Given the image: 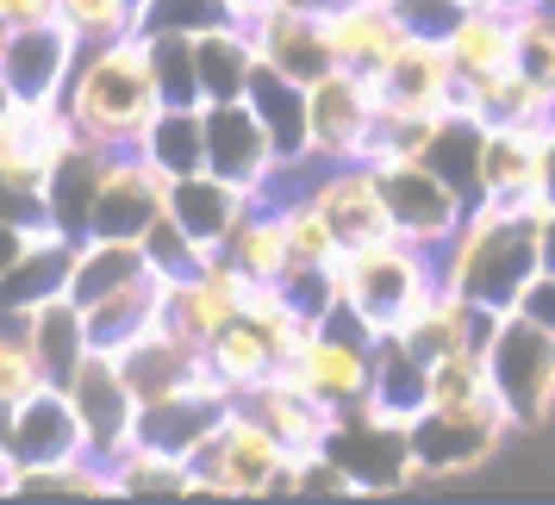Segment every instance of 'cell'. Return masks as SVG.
Segmentation results:
<instances>
[{"label": "cell", "instance_id": "obj_1", "mask_svg": "<svg viewBox=\"0 0 555 505\" xmlns=\"http://www.w3.org/2000/svg\"><path fill=\"white\" fill-rule=\"evenodd\" d=\"M555 212L550 194L530 200H475L462 212L455 237L437 250V275L462 300L487 312H512L530 275L543 269V219Z\"/></svg>", "mask_w": 555, "mask_h": 505}, {"label": "cell", "instance_id": "obj_2", "mask_svg": "<svg viewBox=\"0 0 555 505\" xmlns=\"http://www.w3.org/2000/svg\"><path fill=\"white\" fill-rule=\"evenodd\" d=\"M163 88L151 69V38L144 31H119L101 44H81L69 88H63V113L76 126L81 144L94 151H138L151 131Z\"/></svg>", "mask_w": 555, "mask_h": 505}, {"label": "cell", "instance_id": "obj_3", "mask_svg": "<svg viewBox=\"0 0 555 505\" xmlns=\"http://www.w3.org/2000/svg\"><path fill=\"white\" fill-rule=\"evenodd\" d=\"M437 287H443L437 250L412 244V237L356 244V250H344V262H337V294H344L375 331H400Z\"/></svg>", "mask_w": 555, "mask_h": 505}, {"label": "cell", "instance_id": "obj_4", "mask_svg": "<svg viewBox=\"0 0 555 505\" xmlns=\"http://www.w3.org/2000/svg\"><path fill=\"white\" fill-rule=\"evenodd\" d=\"M287 468H294V450L262 418H250L244 405L194 455L201 493H212V500H269V493H287Z\"/></svg>", "mask_w": 555, "mask_h": 505}, {"label": "cell", "instance_id": "obj_5", "mask_svg": "<svg viewBox=\"0 0 555 505\" xmlns=\"http://www.w3.org/2000/svg\"><path fill=\"white\" fill-rule=\"evenodd\" d=\"M325 450L344 468V480H350V500H387V493L418 487V462H412L405 425L380 418L369 400L337 405V425H331Z\"/></svg>", "mask_w": 555, "mask_h": 505}, {"label": "cell", "instance_id": "obj_6", "mask_svg": "<svg viewBox=\"0 0 555 505\" xmlns=\"http://www.w3.org/2000/svg\"><path fill=\"white\" fill-rule=\"evenodd\" d=\"M487 368L500 387L512 430H550L555 425V337L518 312H500V331L487 344Z\"/></svg>", "mask_w": 555, "mask_h": 505}, {"label": "cell", "instance_id": "obj_7", "mask_svg": "<svg viewBox=\"0 0 555 505\" xmlns=\"http://www.w3.org/2000/svg\"><path fill=\"white\" fill-rule=\"evenodd\" d=\"M405 437H412L418 480H462V475L493 468L518 430H512V418H500V412H475V405H425V412L405 425Z\"/></svg>", "mask_w": 555, "mask_h": 505}, {"label": "cell", "instance_id": "obj_8", "mask_svg": "<svg viewBox=\"0 0 555 505\" xmlns=\"http://www.w3.org/2000/svg\"><path fill=\"white\" fill-rule=\"evenodd\" d=\"M163 194H169V176L144 151H106L88 219H81V237H131V244H144V231L163 219Z\"/></svg>", "mask_w": 555, "mask_h": 505}, {"label": "cell", "instance_id": "obj_9", "mask_svg": "<svg viewBox=\"0 0 555 505\" xmlns=\"http://www.w3.org/2000/svg\"><path fill=\"white\" fill-rule=\"evenodd\" d=\"M63 393L76 405L81 437H88V455L94 462H113L119 450L138 443V393H131L126 368L113 350H88L76 362V375L63 380Z\"/></svg>", "mask_w": 555, "mask_h": 505}, {"label": "cell", "instance_id": "obj_10", "mask_svg": "<svg viewBox=\"0 0 555 505\" xmlns=\"http://www.w3.org/2000/svg\"><path fill=\"white\" fill-rule=\"evenodd\" d=\"M312 156L319 163H362L380 119V88L362 69H331L312 88Z\"/></svg>", "mask_w": 555, "mask_h": 505}, {"label": "cell", "instance_id": "obj_11", "mask_svg": "<svg viewBox=\"0 0 555 505\" xmlns=\"http://www.w3.org/2000/svg\"><path fill=\"white\" fill-rule=\"evenodd\" d=\"M256 281L237 269V262H225V256L212 250L206 256L201 275H181L169 281V300H163V325L176 331V337H188L194 350H206L219 331L231 325V319H244V306H250Z\"/></svg>", "mask_w": 555, "mask_h": 505}, {"label": "cell", "instance_id": "obj_12", "mask_svg": "<svg viewBox=\"0 0 555 505\" xmlns=\"http://www.w3.org/2000/svg\"><path fill=\"white\" fill-rule=\"evenodd\" d=\"M81 38L63 20H44V26H13L7 44H0V88L13 101L31 106H56L63 88H69V69H76Z\"/></svg>", "mask_w": 555, "mask_h": 505}, {"label": "cell", "instance_id": "obj_13", "mask_svg": "<svg viewBox=\"0 0 555 505\" xmlns=\"http://www.w3.org/2000/svg\"><path fill=\"white\" fill-rule=\"evenodd\" d=\"M375 176H380V194H387V212H393V231L425 244V250H443L455 237V225H462L468 200L430 163H387Z\"/></svg>", "mask_w": 555, "mask_h": 505}, {"label": "cell", "instance_id": "obj_14", "mask_svg": "<svg viewBox=\"0 0 555 505\" xmlns=\"http://www.w3.org/2000/svg\"><path fill=\"white\" fill-rule=\"evenodd\" d=\"M231 412H237V393L219 375H206L201 387H181V393H163V400L138 405V443H156V450L194 462Z\"/></svg>", "mask_w": 555, "mask_h": 505}, {"label": "cell", "instance_id": "obj_15", "mask_svg": "<svg viewBox=\"0 0 555 505\" xmlns=\"http://www.w3.org/2000/svg\"><path fill=\"white\" fill-rule=\"evenodd\" d=\"M306 194H312L319 212L337 225L344 250L380 244V237H400V231H393V212H387V194H380L375 163H319L312 181H306Z\"/></svg>", "mask_w": 555, "mask_h": 505}, {"label": "cell", "instance_id": "obj_16", "mask_svg": "<svg viewBox=\"0 0 555 505\" xmlns=\"http://www.w3.org/2000/svg\"><path fill=\"white\" fill-rule=\"evenodd\" d=\"M0 443L13 450L20 468H51V462H76V455H88V437H81L76 405H69V393H63L56 380H44L31 400H20L7 418H0Z\"/></svg>", "mask_w": 555, "mask_h": 505}, {"label": "cell", "instance_id": "obj_17", "mask_svg": "<svg viewBox=\"0 0 555 505\" xmlns=\"http://www.w3.org/2000/svg\"><path fill=\"white\" fill-rule=\"evenodd\" d=\"M206 169L237 181V187H250L256 200L275 181L281 156H275V144H269V131H262L250 101H206Z\"/></svg>", "mask_w": 555, "mask_h": 505}, {"label": "cell", "instance_id": "obj_18", "mask_svg": "<svg viewBox=\"0 0 555 505\" xmlns=\"http://www.w3.org/2000/svg\"><path fill=\"white\" fill-rule=\"evenodd\" d=\"M237 405H244L250 418H262V425L275 430V437H281V443H287L294 455L325 450L331 425H337V405L319 400V393H312V387H306V380L287 368V362H281L275 375L262 380V387H250V393H244Z\"/></svg>", "mask_w": 555, "mask_h": 505}, {"label": "cell", "instance_id": "obj_19", "mask_svg": "<svg viewBox=\"0 0 555 505\" xmlns=\"http://www.w3.org/2000/svg\"><path fill=\"white\" fill-rule=\"evenodd\" d=\"M250 187H237V181L212 176V169H194V176H169V194H163V212L176 219L206 256L225 250V237L237 231V219L250 212Z\"/></svg>", "mask_w": 555, "mask_h": 505}, {"label": "cell", "instance_id": "obj_20", "mask_svg": "<svg viewBox=\"0 0 555 505\" xmlns=\"http://www.w3.org/2000/svg\"><path fill=\"white\" fill-rule=\"evenodd\" d=\"M119 355V368H126L131 393H138V405L144 400H163V393H181V387H201L212 368H206V350H194L188 337H176V331L156 319L151 331H138Z\"/></svg>", "mask_w": 555, "mask_h": 505}, {"label": "cell", "instance_id": "obj_21", "mask_svg": "<svg viewBox=\"0 0 555 505\" xmlns=\"http://www.w3.org/2000/svg\"><path fill=\"white\" fill-rule=\"evenodd\" d=\"M319 13H325V38H331L337 69L380 76V69H387V56L412 38L387 0H344V7H319Z\"/></svg>", "mask_w": 555, "mask_h": 505}, {"label": "cell", "instance_id": "obj_22", "mask_svg": "<svg viewBox=\"0 0 555 505\" xmlns=\"http://www.w3.org/2000/svg\"><path fill=\"white\" fill-rule=\"evenodd\" d=\"M550 126H487L480 131V200H530L543 194Z\"/></svg>", "mask_w": 555, "mask_h": 505}, {"label": "cell", "instance_id": "obj_23", "mask_svg": "<svg viewBox=\"0 0 555 505\" xmlns=\"http://www.w3.org/2000/svg\"><path fill=\"white\" fill-rule=\"evenodd\" d=\"M380 106H412V113H450L455 106V63L437 38H405L375 76Z\"/></svg>", "mask_w": 555, "mask_h": 505}, {"label": "cell", "instance_id": "obj_24", "mask_svg": "<svg viewBox=\"0 0 555 505\" xmlns=\"http://www.w3.org/2000/svg\"><path fill=\"white\" fill-rule=\"evenodd\" d=\"M362 400L375 405L380 418H393V425H412L430 405V362L405 344L400 331H380L375 337V350H369V393Z\"/></svg>", "mask_w": 555, "mask_h": 505}, {"label": "cell", "instance_id": "obj_25", "mask_svg": "<svg viewBox=\"0 0 555 505\" xmlns=\"http://www.w3.org/2000/svg\"><path fill=\"white\" fill-rule=\"evenodd\" d=\"M244 101L256 106V119H262V131H269V144H275L281 163H306L312 156V94H306V81L256 63Z\"/></svg>", "mask_w": 555, "mask_h": 505}, {"label": "cell", "instance_id": "obj_26", "mask_svg": "<svg viewBox=\"0 0 555 505\" xmlns=\"http://www.w3.org/2000/svg\"><path fill=\"white\" fill-rule=\"evenodd\" d=\"M163 300H169V275H163V269H144L138 281L101 294L94 306H81L88 344H94V350H126L138 331H151L156 319H163Z\"/></svg>", "mask_w": 555, "mask_h": 505}, {"label": "cell", "instance_id": "obj_27", "mask_svg": "<svg viewBox=\"0 0 555 505\" xmlns=\"http://www.w3.org/2000/svg\"><path fill=\"white\" fill-rule=\"evenodd\" d=\"M369 350H375V344H350V337L312 331L287 368H294L325 405H356L369 393Z\"/></svg>", "mask_w": 555, "mask_h": 505}, {"label": "cell", "instance_id": "obj_28", "mask_svg": "<svg viewBox=\"0 0 555 505\" xmlns=\"http://www.w3.org/2000/svg\"><path fill=\"white\" fill-rule=\"evenodd\" d=\"M443 51L455 63V81H487V76H500V69H512V13L475 0L455 20V31L443 38Z\"/></svg>", "mask_w": 555, "mask_h": 505}, {"label": "cell", "instance_id": "obj_29", "mask_svg": "<svg viewBox=\"0 0 555 505\" xmlns=\"http://www.w3.org/2000/svg\"><path fill=\"white\" fill-rule=\"evenodd\" d=\"M106 468H113V493H119V500H188V493H201L194 462L156 450V443H131V450H119Z\"/></svg>", "mask_w": 555, "mask_h": 505}, {"label": "cell", "instance_id": "obj_30", "mask_svg": "<svg viewBox=\"0 0 555 505\" xmlns=\"http://www.w3.org/2000/svg\"><path fill=\"white\" fill-rule=\"evenodd\" d=\"M206 368H212V375L244 400L250 387H262V380L281 368V350H275V337L256 325V319H231V325L206 344Z\"/></svg>", "mask_w": 555, "mask_h": 505}, {"label": "cell", "instance_id": "obj_31", "mask_svg": "<svg viewBox=\"0 0 555 505\" xmlns=\"http://www.w3.org/2000/svg\"><path fill=\"white\" fill-rule=\"evenodd\" d=\"M88 350H94V344H88V319H81V306L69 300V294H51V300L31 306V355H38L44 380L63 387Z\"/></svg>", "mask_w": 555, "mask_h": 505}, {"label": "cell", "instance_id": "obj_32", "mask_svg": "<svg viewBox=\"0 0 555 505\" xmlns=\"http://www.w3.org/2000/svg\"><path fill=\"white\" fill-rule=\"evenodd\" d=\"M138 151L151 156L163 176H194V169H206V101H194V106L163 101Z\"/></svg>", "mask_w": 555, "mask_h": 505}, {"label": "cell", "instance_id": "obj_33", "mask_svg": "<svg viewBox=\"0 0 555 505\" xmlns=\"http://www.w3.org/2000/svg\"><path fill=\"white\" fill-rule=\"evenodd\" d=\"M194 76H201V101H244L256 76V44L237 26L194 31Z\"/></svg>", "mask_w": 555, "mask_h": 505}, {"label": "cell", "instance_id": "obj_34", "mask_svg": "<svg viewBox=\"0 0 555 505\" xmlns=\"http://www.w3.org/2000/svg\"><path fill=\"white\" fill-rule=\"evenodd\" d=\"M225 262H237L250 281H287L294 269V250H287V225L269 200H250V212L237 219V231L225 237Z\"/></svg>", "mask_w": 555, "mask_h": 505}, {"label": "cell", "instance_id": "obj_35", "mask_svg": "<svg viewBox=\"0 0 555 505\" xmlns=\"http://www.w3.org/2000/svg\"><path fill=\"white\" fill-rule=\"evenodd\" d=\"M480 131L487 126L468 119V113H443V126H437V138H430V151H425V163L450 181L468 206L480 200Z\"/></svg>", "mask_w": 555, "mask_h": 505}, {"label": "cell", "instance_id": "obj_36", "mask_svg": "<svg viewBox=\"0 0 555 505\" xmlns=\"http://www.w3.org/2000/svg\"><path fill=\"white\" fill-rule=\"evenodd\" d=\"M512 63L555 101V0L512 20Z\"/></svg>", "mask_w": 555, "mask_h": 505}, {"label": "cell", "instance_id": "obj_37", "mask_svg": "<svg viewBox=\"0 0 555 505\" xmlns=\"http://www.w3.org/2000/svg\"><path fill=\"white\" fill-rule=\"evenodd\" d=\"M151 38V69H156V88L163 101H201V76H194V38L181 31H144Z\"/></svg>", "mask_w": 555, "mask_h": 505}, {"label": "cell", "instance_id": "obj_38", "mask_svg": "<svg viewBox=\"0 0 555 505\" xmlns=\"http://www.w3.org/2000/svg\"><path fill=\"white\" fill-rule=\"evenodd\" d=\"M138 7L144 0H56V20L76 31L81 44H101V38L138 31Z\"/></svg>", "mask_w": 555, "mask_h": 505}, {"label": "cell", "instance_id": "obj_39", "mask_svg": "<svg viewBox=\"0 0 555 505\" xmlns=\"http://www.w3.org/2000/svg\"><path fill=\"white\" fill-rule=\"evenodd\" d=\"M212 26H231V0H144L138 7V31H212Z\"/></svg>", "mask_w": 555, "mask_h": 505}, {"label": "cell", "instance_id": "obj_40", "mask_svg": "<svg viewBox=\"0 0 555 505\" xmlns=\"http://www.w3.org/2000/svg\"><path fill=\"white\" fill-rule=\"evenodd\" d=\"M144 256H151V269H163L169 281L201 275V269H206V250L176 225V219H169V212H163V219H156L151 231H144Z\"/></svg>", "mask_w": 555, "mask_h": 505}, {"label": "cell", "instance_id": "obj_41", "mask_svg": "<svg viewBox=\"0 0 555 505\" xmlns=\"http://www.w3.org/2000/svg\"><path fill=\"white\" fill-rule=\"evenodd\" d=\"M512 312H518V319H530V325H543V331L555 337V269H537Z\"/></svg>", "mask_w": 555, "mask_h": 505}, {"label": "cell", "instance_id": "obj_42", "mask_svg": "<svg viewBox=\"0 0 555 505\" xmlns=\"http://www.w3.org/2000/svg\"><path fill=\"white\" fill-rule=\"evenodd\" d=\"M38 231H51V225H20V219H0V281L20 269V256L38 244Z\"/></svg>", "mask_w": 555, "mask_h": 505}, {"label": "cell", "instance_id": "obj_43", "mask_svg": "<svg viewBox=\"0 0 555 505\" xmlns=\"http://www.w3.org/2000/svg\"><path fill=\"white\" fill-rule=\"evenodd\" d=\"M0 20H7V31L44 26V20H56V0H0Z\"/></svg>", "mask_w": 555, "mask_h": 505}, {"label": "cell", "instance_id": "obj_44", "mask_svg": "<svg viewBox=\"0 0 555 505\" xmlns=\"http://www.w3.org/2000/svg\"><path fill=\"white\" fill-rule=\"evenodd\" d=\"M543 194L555 200V119H550V156H543Z\"/></svg>", "mask_w": 555, "mask_h": 505}, {"label": "cell", "instance_id": "obj_45", "mask_svg": "<svg viewBox=\"0 0 555 505\" xmlns=\"http://www.w3.org/2000/svg\"><path fill=\"white\" fill-rule=\"evenodd\" d=\"M487 7H500V13H512V20H518V13H530V7H550V0H487Z\"/></svg>", "mask_w": 555, "mask_h": 505}, {"label": "cell", "instance_id": "obj_46", "mask_svg": "<svg viewBox=\"0 0 555 505\" xmlns=\"http://www.w3.org/2000/svg\"><path fill=\"white\" fill-rule=\"evenodd\" d=\"M543 269H555V212L543 219Z\"/></svg>", "mask_w": 555, "mask_h": 505}, {"label": "cell", "instance_id": "obj_47", "mask_svg": "<svg viewBox=\"0 0 555 505\" xmlns=\"http://www.w3.org/2000/svg\"><path fill=\"white\" fill-rule=\"evenodd\" d=\"M306 7H344V0H306Z\"/></svg>", "mask_w": 555, "mask_h": 505}, {"label": "cell", "instance_id": "obj_48", "mask_svg": "<svg viewBox=\"0 0 555 505\" xmlns=\"http://www.w3.org/2000/svg\"><path fill=\"white\" fill-rule=\"evenodd\" d=\"M0 44H7V20H0Z\"/></svg>", "mask_w": 555, "mask_h": 505}, {"label": "cell", "instance_id": "obj_49", "mask_svg": "<svg viewBox=\"0 0 555 505\" xmlns=\"http://www.w3.org/2000/svg\"><path fill=\"white\" fill-rule=\"evenodd\" d=\"M0 101H7V88H0Z\"/></svg>", "mask_w": 555, "mask_h": 505}]
</instances>
